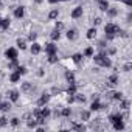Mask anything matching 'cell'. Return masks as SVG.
Instances as JSON below:
<instances>
[{"label": "cell", "instance_id": "6da1fadb", "mask_svg": "<svg viewBox=\"0 0 132 132\" xmlns=\"http://www.w3.org/2000/svg\"><path fill=\"white\" fill-rule=\"evenodd\" d=\"M92 57H93L95 64L100 65V67H110V65H112V62H110V59H109V54H107L106 51H101L100 54H93Z\"/></svg>", "mask_w": 132, "mask_h": 132}, {"label": "cell", "instance_id": "7a4b0ae2", "mask_svg": "<svg viewBox=\"0 0 132 132\" xmlns=\"http://www.w3.org/2000/svg\"><path fill=\"white\" fill-rule=\"evenodd\" d=\"M104 31H106V39H107V40H113V39L117 37L118 31H120V27L115 25V23H107V25L104 27Z\"/></svg>", "mask_w": 132, "mask_h": 132}, {"label": "cell", "instance_id": "3957f363", "mask_svg": "<svg viewBox=\"0 0 132 132\" xmlns=\"http://www.w3.org/2000/svg\"><path fill=\"white\" fill-rule=\"evenodd\" d=\"M109 120H110V123H112L115 130H123L124 129V123H123V115L121 113H112L109 117Z\"/></svg>", "mask_w": 132, "mask_h": 132}, {"label": "cell", "instance_id": "277c9868", "mask_svg": "<svg viewBox=\"0 0 132 132\" xmlns=\"http://www.w3.org/2000/svg\"><path fill=\"white\" fill-rule=\"evenodd\" d=\"M5 56H6V59H10V61H16V59H17V50H16V48H6Z\"/></svg>", "mask_w": 132, "mask_h": 132}, {"label": "cell", "instance_id": "5b68a950", "mask_svg": "<svg viewBox=\"0 0 132 132\" xmlns=\"http://www.w3.org/2000/svg\"><path fill=\"white\" fill-rule=\"evenodd\" d=\"M45 53L50 56V54H56L57 53V45H54L53 42L51 44H45Z\"/></svg>", "mask_w": 132, "mask_h": 132}, {"label": "cell", "instance_id": "8992f818", "mask_svg": "<svg viewBox=\"0 0 132 132\" xmlns=\"http://www.w3.org/2000/svg\"><path fill=\"white\" fill-rule=\"evenodd\" d=\"M82 13H84V11H82V6H76V8L70 13V17H72V19H79V17H82Z\"/></svg>", "mask_w": 132, "mask_h": 132}, {"label": "cell", "instance_id": "52a82bcc", "mask_svg": "<svg viewBox=\"0 0 132 132\" xmlns=\"http://www.w3.org/2000/svg\"><path fill=\"white\" fill-rule=\"evenodd\" d=\"M33 117H34V120H36L37 123H44V121H45V118H44L40 109H34V110H33Z\"/></svg>", "mask_w": 132, "mask_h": 132}, {"label": "cell", "instance_id": "ba28073f", "mask_svg": "<svg viewBox=\"0 0 132 132\" xmlns=\"http://www.w3.org/2000/svg\"><path fill=\"white\" fill-rule=\"evenodd\" d=\"M48 101H50V93H42L40 98L37 100V106H44V104H47Z\"/></svg>", "mask_w": 132, "mask_h": 132}, {"label": "cell", "instance_id": "9c48e42d", "mask_svg": "<svg viewBox=\"0 0 132 132\" xmlns=\"http://www.w3.org/2000/svg\"><path fill=\"white\" fill-rule=\"evenodd\" d=\"M25 16V8L23 6H17L16 10H14V17L16 19H22Z\"/></svg>", "mask_w": 132, "mask_h": 132}, {"label": "cell", "instance_id": "30bf717a", "mask_svg": "<svg viewBox=\"0 0 132 132\" xmlns=\"http://www.w3.org/2000/svg\"><path fill=\"white\" fill-rule=\"evenodd\" d=\"M95 2L98 3V8L101 11H107V8H109V2H107V0H95Z\"/></svg>", "mask_w": 132, "mask_h": 132}, {"label": "cell", "instance_id": "8fae6325", "mask_svg": "<svg viewBox=\"0 0 132 132\" xmlns=\"http://www.w3.org/2000/svg\"><path fill=\"white\" fill-rule=\"evenodd\" d=\"M103 107H104V106H103L98 100H95V101L90 104V112H96V110H100V109H103Z\"/></svg>", "mask_w": 132, "mask_h": 132}, {"label": "cell", "instance_id": "7c38bea8", "mask_svg": "<svg viewBox=\"0 0 132 132\" xmlns=\"http://www.w3.org/2000/svg\"><path fill=\"white\" fill-rule=\"evenodd\" d=\"M40 50H42L40 44H37V42H33V45H31V54H39V53H40Z\"/></svg>", "mask_w": 132, "mask_h": 132}, {"label": "cell", "instance_id": "4fadbf2b", "mask_svg": "<svg viewBox=\"0 0 132 132\" xmlns=\"http://www.w3.org/2000/svg\"><path fill=\"white\" fill-rule=\"evenodd\" d=\"M50 37H51V40H59V39H61V30H57V28H54V30L51 31V34H50Z\"/></svg>", "mask_w": 132, "mask_h": 132}, {"label": "cell", "instance_id": "5bb4252c", "mask_svg": "<svg viewBox=\"0 0 132 132\" xmlns=\"http://www.w3.org/2000/svg\"><path fill=\"white\" fill-rule=\"evenodd\" d=\"M10 81H11V82H19V81H20V73H19L17 70L13 72V73L10 75Z\"/></svg>", "mask_w": 132, "mask_h": 132}, {"label": "cell", "instance_id": "9a60e30c", "mask_svg": "<svg viewBox=\"0 0 132 132\" xmlns=\"http://www.w3.org/2000/svg\"><path fill=\"white\" fill-rule=\"evenodd\" d=\"M107 84H109L110 87H115V86L118 84V76H117V75H112V76H109V79H107Z\"/></svg>", "mask_w": 132, "mask_h": 132}, {"label": "cell", "instance_id": "2e32d148", "mask_svg": "<svg viewBox=\"0 0 132 132\" xmlns=\"http://www.w3.org/2000/svg\"><path fill=\"white\" fill-rule=\"evenodd\" d=\"M76 37H78L76 30H69V31H67V39H69V40H75Z\"/></svg>", "mask_w": 132, "mask_h": 132}, {"label": "cell", "instance_id": "e0dca14e", "mask_svg": "<svg viewBox=\"0 0 132 132\" xmlns=\"http://www.w3.org/2000/svg\"><path fill=\"white\" fill-rule=\"evenodd\" d=\"M10 28V19H2L0 20V30H8Z\"/></svg>", "mask_w": 132, "mask_h": 132}, {"label": "cell", "instance_id": "ac0fdd59", "mask_svg": "<svg viewBox=\"0 0 132 132\" xmlns=\"http://www.w3.org/2000/svg\"><path fill=\"white\" fill-rule=\"evenodd\" d=\"M19 95H20V93H19L17 90H11V92H10V100H11L13 103H16V101L19 100Z\"/></svg>", "mask_w": 132, "mask_h": 132}, {"label": "cell", "instance_id": "d6986e66", "mask_svg": "<svg viewBox=\"0 0 132 132\" xmlns=\"http://www.w3.org/2000/svg\"><path fill=\"white\" fill-rule=\"evenodd\" d=\"M65 79L69 81V84H73V82H76V81H75V75H73L72 72H65Z\"/></svg>", "mask_w": 132, "mask_h": 132}, {"label": "cell", "instance_id": "ffe728a7", "mask_svg": "<svg viewBox=\"0 0 132 132\" xmlns=\"http://www.w3.org/2000/svg\"><path fill=\"white\" fill-rule=\"evenodd\" d=\"M93 54H95V50H93L92 47H87V48L84 50V54H82V56H86V57H92Z\"/></svg>", "mask_w": 132, "mask_h": 132}, {"label": "cell", "instance_id": "44dd1931", "mask_svg": "<svg viewBox=\"0 0 132 132\" xmlns=\"http://www.w3.org/2000/svg\"><path fill=\"white\" fill-rule=\"evenodd\" d=\"M57 16H59V11L57 10H51L50 14H48V19L50 20H54V19H57Z\"/></svg>", "mask_w": 132, "mask_h": 132}, {"label": "cell", "instance_id": "7402d4cb", "mask_svg": "<svg viewBox=\"0 0 132 132\" xmlns=\"http://www.w3.org/2000/svg\"><path fill=\"white\" fill-rule=\"evenodd\" d=\"M86 36H87V39H95V36H96V28H90Z\"/></svg>", "mask_w": 132, "mask_h": 132}, {"label": "cell", "instance_id": "603a6c76", "mask_svg": "<svg viewBox=\"0 0 132 132\" xmlns=\"http://www.w3.org/2000/svg\"><path fill=\"white\" fill-rule=\"evenodd\" d=\"M82 57H84V56H82L81 53H76V54H73V56H72V59H73V62H75V64H79V62L82 61Z\"/></svg>", "mask_w": 132, "mask_h": 132}, {"label": "cell", "instance_id": "cb8c5ba5", "mask_svg": "<svg viewBox=\"0 0 132 132\" xmlns=\"http://www.w3.org/2000/svg\"><path fill=\"white\" fill-rule=\"evenodd\" d=\"M106 13H107V16H109V17H115V16L118 14V11H117L115 8H110V6L107 8V11H106Z\"/></svg>", "mask_w": 132, "mask_h": 132}, {"label": "cell", "instance_id": "d4e9b609", "mask_svg": "<svg viewBox=\"0 0 132 132\" xmlns=\"http://www.w3.org/2000/svg\"><path fill=\"white\" fill-rule=\"evenodd\" d=\"M33 90V86L30 82H23L22 84V92H31Z\"/></svg>", "mask_w": 132, "mask_h": 132}, {"label": "cell", "instance_id": "484cf974", "mask_svg": "<svg viewBox=\"0 0 132 132\" xmlns=\"http://www.w3.org/2000/svg\"><path fill=\"white\" fill-rule=\"evenodd\" d=\"M67 93H69V95H75V93H76V82H73V84H70V86H69Z\"/></svg>", "mask_w": 132, "mask_h": 132}, {"label": "cell", "instance_id": "4316f807", "mask_svg": "<svg viewBox=\"0 0 132 132\" xmlns=\"http://www.w3.org/2000/svg\"><path fill=\"white\" fill-rule=\"evenodd\" d=\"M81 120H82V121L90 120V110H84V112H81Z\"/></svg>", "mask_w": 132, "mask_h": 132}, {"label": "cell", "instance_id": "83f0119b", "mask_svg": "<svg viewBox=\"0 0 132 132\" xmlns=\"http://www.w3.org/2000/svg\"><path fill=\"white\" fill-rule=\"evenodd\" d=\"M61 115H62V117H70V115H72V109H70V107H64L62 112H61Z\"/></svg>", "mask_w": 132, "mask_h": 132}, {"label": "cell", "instance_id": "f1b7e54d", "mask_svg": "<svg viewBox=\"0 0 132 132\" xmlns=\"http://www.w3.org/2000/svg\"><path fill=\"white\" fill-rule=\"evenodd\" d=\"M17 47H19L20 50H25V48H27V42H25L23 39H17Z\"/></svg>", "mask_w": 132, "mask_h": 132}, {"label": "cell", "instance_id": "f546056e", "mask_svg": "<svg viewBox=\"0 0 132 132\" xmlns=\"http://www.w3.org/2000/svg\"><path fill=\"white\" fill-rule=\"evenodd\" d=\"M48 62H50V64H56V62H57V53H56V54H50V56H48Z\"/></svg>", "mask_w": 132, "mask_h": 132}, {"label": "cell", "instance_id": "4dcf8cb0", "mask_svg": "<svg viewBox=\"0 0 132 132\" xmlns=\"http://www.w3.org/2000/svg\"><path fill=\"white\" fill-rule=\"evenodd\" d=\"M120 101H121L120 107H121V109H124V110H127V109H129V101H127V100H120Z\"/></svg>", "mask_w": 132, "mask_h": 132}, {"label": "cell", "instance_id": "1f68e13d", "mask_svg": "<svg viewBox=\"0 0 132 132\" xmlns=\"http://www.w3.org/2000/svg\"><path fill=\"white\" fill-rule=\"evenodd\" d=\"M0 107H2V110L8 112V110L11 109V104H10V103H0Z\"/></svg>", "mask_w": 132, "mask_h": 132}, {"label": "cell", "instance_id": "d6a6232c", "mask_svg": "<svg viewBox=\"0 0 132 132\" xmlns=\"http://www.w3.org/2000/svg\"><path fill=\"white\" fill-rule=\"evenodd\" d=\"M112 96H113V100H117V101L123 100V93H121V92H113V93H112Z\"/></svg>", "mask_w": 132, "mask_h": 132}, {"label": "cell", "instance_id": "836d02e7", "mask_svg": "<svg viewBox=\"0 0 132 132\" xmlns=\"http://www.w3.org/2000/svg\"><path fill=\"white\" fill-rule=\"evenodd\" d=\"M40 110H42V115H44V118H47V117H50V113H51L48 107H44V109H40Z\"/></svg>", "mask_w": 132, "mask_h": 132}, {"label": "cell", "instance_id": "e575fe53", "mask_svg": "<svg viewBox=\"0 0 132 132\" xmlns=\"http://www.w3.org/2000/svg\"><path fill=\"white\" fill-rule=\"evenodd\" d=\"M75 101H78V103H84L86 98H84L82 95H76V93H75Z\"/></svg>", "mask_w": 132, "mask_h": 132}, {"label": "cell", "instance_id": "d590c367", "mask_svg": "<svg viewBox=\"0 0 132 132\" xmlns=\"http://www.w3.org/2000/svg\"><path fill=\"white\" fill-rule=\"evenodd\" d=\"M19 123H20V120L17 118V117H14V118H11V124L16 127V126H19Z\"/></svg>", "mask_w": 132, "mask_h": 132}, {"label": "cell", "instance_id": "8d00e7d4", "mask_svg": "<svg viewBox=\"0 0 132 132\" xmlns=\"http://www.w3.org/2000/svg\"><path fill=\"white\" fill-rule=\"evenodd\" d=\"M72 127H73V129H75V130H84V129H86V127H84V126H82V124H73V126H72Z\"/></svg>", "mask_w": 132, "mask_h": 132}, {"label": "cell", "instance_id": "74e56055", "mask_svg": "<svg viewBox=\"0 0 132 132\" xmlns=\"http://www.w3.org/2000/svg\"><path fill=\"white\" fill-rule=\"evenodd\" d=\"M28 39H30L31 42H34V40L37 39V34H36V33H30V36H28Z\"/></svg>", "mask_w": 132, "mask_h": 132}, {"label": "cell", "instance_id": "f35d334b", "mask_svg": "<svg viewBox=\"0 0 132 132\" xmlns=\"http://www.w3.org/2000/svg\"><path fill=\"white\" fill-rule=\"evenodd\" d=\"M36 124H37V121H36V120H30V121H28V127H33V129H34V127H36Z\"/></svg>", "mask_w": 132, "mask_h": 132}, {"label": "cell", "instance_id": "ab89813d", "mask_svg": "<svg viewBox=\"0 0 132 132\" xmlns=\"http://www.w3.org/2000/svg\"><path fill=\"white\" fill-rule=\"evenodd\" d=\"M17 72H19L20 75H25V73H27V69L23 67V65H22V67H17Z\"/></svg>", "mask_w": 132, "mask_h": 132}, {"label": "cell", "instance_id": "60d3db41", "mask_svg": "<svg viewBox=\"0 0 132 132\" xmlns=\"http://www.w3.org/2000/svg\"><path fill=\"white\" fill-rule=\"evenodd\" d=\"M130 67H132V65H130V62H127V64H124V72H130Z\"/></svg>", "mask_w": 132, "mask_h": 132}, {"label": "cell", "instance_id": "b9f144b4", "mask_svg": "<svg viewBox=\"0 0 132 132\" xmlns=\"http://www.w3.org/2000/svg\"><path fill=\"white\" fill-rule=\"evenodd\" d=\"M6 123H8V120H6L5 117H2V118H0V126H6Z\"/></svg>", "mask_w": 132, "mask_h": 132}, {"label": "cell", "instance_id": "7bdbcfd3", "mask_svg": "<svg viewBox=\"0 0 132 132\" xmlns=\"http://www.w3.org/2000/svg\"><path fill=\"white\" fill-rule=\"evenodd\" d=\"M121 2L124 5H127V6H132V0H121Z\"/></svg>", "mask_w": 132, "mask_h": 132}, {"label": "cell", "instance_id": "ee69618b", "mask_svg": "<svg viewBox=\"0 0 132 132\" xmlns=\"http://www.w3.org/2000/svg\"><path fill=\"white\" fill-rule=\"evenodd\" d=\"M56 28H57V30H62V28H64V23H62V22H56Z\"/></svg>", "mask_w": 132, "mask_h": 132}, {"label": "cell", "instance_id": "f6af8a7d", "mask_svg": "<svg viewBox=\"0 0 132 132\" xmlns=\"http://www.w3.org/2000/svg\"><path fill=\"white\" fill-rule=\"evenodd\" d=\"M14 67H17V59H16V61H13V62L10 64V69H14Z\"/></svg>", "mask_w": 132, "mask_h": 132}, {"label": "cell", "instance_id": "bcb514c9", "mask_svg": "<svg viewBox=\"0 0 132 132\" xmlns=\"http://www.w3.org/2000/svg\"><path fill=\"white\" fill-rule=\"evenodd\" d=\"M115 53H117L115 48H109V53H107V54H115Z\"/></svg>", "mask_w": 132, "mask_h": 132}, {"label": "cell", "instance_id": "7dc6e473", "mask_svg": "<svg viewBox=\"0 0 132 132\" xmlns=\"http://www.w3.org/2000/svg\"><path fill=\"white\" fill-rule=\"evenodd\" d=\"M100 22H101V19H100V17H96V19L93 20V23H95V25H100Z\"/></svg>", "mask_w": 132, "mask_h": 132}, {"label": "cell", "instance_id": "c3c4849f", "mask_svg": "<svg viewBox=\"0 0 132 132\" xmlns=\"http://www.w3.org/2000/svg\"><path fill=\"white\" fill-rule=\"evenodd\" d=\"M57 2H61V0H48V3H51V5H54V3H57Z\"/></svg>", "mask_w": 132, "mask_h": 132}, {"label": "cell", "instance_id": "681fc988", "mask_svg": "<svg viewBox=\"0 0 132 132\" xmlns=\"http://www.w3.org/2000/svg\"><path fill=\"white\" fill-rule=\"evenodd\" d=\"M40 2H42V0H36V3H40Z\"/></svg>", "mask_w": 132, "mask_h": 132}, {"label": "cell", "instance_id": "f907efd6", "mask_svg": "<svg viewBox=\"0 0 132 132\" xmlns=\"http://www.w3.org/2000/svg\"><path fill=\"white\" fill-rule=\"evenodd\" d=\"M61 2H69V0H61Z\"/></svg>", "mask_w": 132, "mask_h": 132}, {"label": "cell", "instance_id": "816d5d0a", "mask_svg": "<svg viewBox=\"0 0 132 132\" xmlns=\"http://www.w3.org/2000/svg\"><path fill=\"white\" fill-rule=\"evenodd\" d=\"M0 8H2V2H0Z\"/></svg>", "mask_w": 132, "mask_h": 132}, {"label": "cell", "instance_id": "f5cc1de1", "mask_svg": "<svg viewBox=\"0 0 132 132\" xmlns=\"http://www.w3.org/2000/svg\"><path fill=\"white\" fill-rule=\"evenodd\" d=\"M0 20H2V17H0Z\"/></svg>", "mask_w": 132, "mask_h": 132}, {"label": "cell", "instance_id": "db71d44e", "mask_svg": "<svg viewBox=\"0 0 132 132\" xmlns=\"http://www.w3.org/2000/svg\"><path fill=\"white\" fill-rule=\"evenodd\" d=\"M0 110H2V107H0Z\"/></svg>", "mask_w": 132, "mask_h": 132}]
</instances>
